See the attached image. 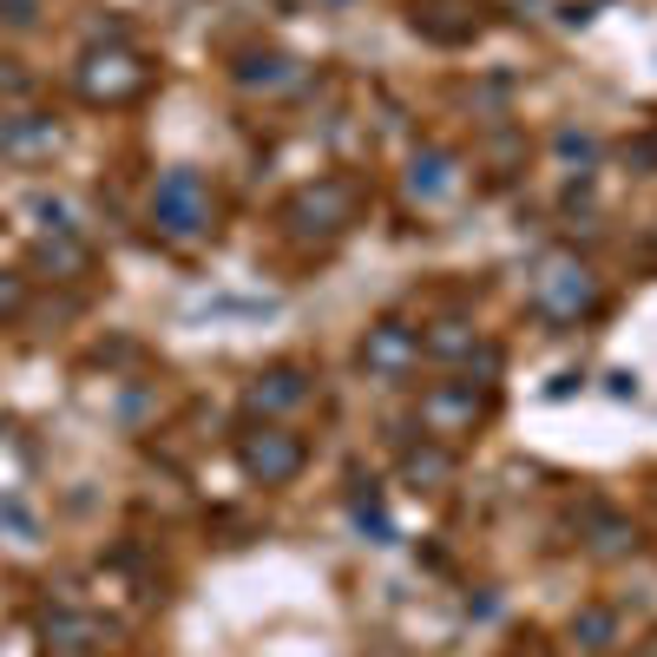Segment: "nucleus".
<instances>
[{
	"instance_id": "f03ea898",
	"label": "nucleus",
	"mask_w": 657,
	"mask_h": 657,
	"mask_svg": "<svg viewBox=\"0 0 657 657\" xmlns=\"http://www.w3.org/2000/svg\"><path fill=\"white\" fill-rule=\"evenodd\" d=\"M276 388H270V401L276 408H290V401H303V388H296V375H270ZM257 401H263V388H257Z\"/></svg>"
},
{
	"instance_id": "f257e3e1",
	"label": "nucleus",
	"mask_w": 657,
	"mask_h": 657,
	"mask_svg": "<svg viewBox=\"0 0 657 657\" xmlns=\"http://www.w3.org/2000/svg\"><path fill=\"white\" fill-rule=\"evenodd\" d=\"M250 467H257L263 480H283V474L296 467V448H290V441H250Z\"/></svg>"
}]
</instances>
